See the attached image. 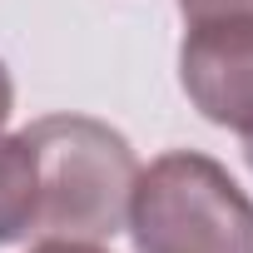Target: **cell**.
Listing matches in <instances>:
<instances>
[{"mask_svg": "<svg viewBox=\"0 0 253 253\" xmlns=\"http://www.w3.org/2000/svg\"><path fill=\"white\" fill-rule=\"evenodd\" d=\"M20 139L35 154V238L99 243L129 223L139 159L119 129L89 114H50Z\"/></svg>", "mask_w": 253, "mask_h": 253, "instance_id": "obj_1", "label": "cell"}, {"mask_svg": "<svg viewBox=\"0 0 253 253\" xmlns=\"http://www.w3.org/2000/svg\"><path fill=\"white\" fill-rule=\"evenodd\" d=\"M129 233L134 253H253V199L209 154L174 149L139 169Z\"/></svg>", "mask_w": 253, "mask_h": 253, "instance_id": "obj_2", "label": "cell"}, {"mask_svg": "<svg viewBox=\"0 0 253 253\" xmlns=\"http://www.w3.org/2000/svg\"><path fill=\"white\" fill-rule=\"evenodd\" d=\"M189 104L233 134H253V25H189L179 45Z\"/></svg>", "mask_w": 253, "mask_h": 253, "instance_id": "obj_3", "label": "cell"}, {"mask_svg": "<svg viewBox=\"0 0 253 253\" xmlns=\"http://www.w3.org/2000/svg\"><path fill=\"white\" fill-rule=\"evenodd\" d=\"M30 213H35V154L15 134L0 139V243L25 238Z\"/></svg>", "mask_w": 253, "mask_h": 253, "instance_id": "obj_4", "label": "cell"}, {"mask_svg": "<svg viewBox=\"0 0 253 253\" xmlns=\"http://www.w3.org/2000/svg\"><path fill=\"white\" fill-rule=\"evenodd\" d=\"M184 25H253V0H179Z\"/></svg>", "mask_w": 253, "mask_h": 253, "instance_id": "obj_5", "label": "cell"}, {"mask_svg": "<svg viewBox=\"0 0 253 253\" xmlns=\"http://www.w3.org/2000/svg\"><path fill=\"white\" fill-rule=\"evenodd\" d=\"M30 253H99L94 243H75V238H45L40 248H30Z\"/></svg>", "mask_w": 253, "mask_h": 253, "instance_id": "obj_6", "label": "cell"}, {"mask_svg": "<svg viewBox=\"0 0 253 253\" xmlns=\"http://www.w3.org/2000/svg\"><path fill=\"white\" fill-rule=\"evenodd\" d=\"M10 109H15V84H10V70H5V60H0V129H5Z\"/></svg>", "mask_w": 253, "mask_h": 253, "instance_id": "obj_7", "label": "cell"}, {"mask_svg": "<svg viewBox=\"0 0 253 253\" xmlns=\"http://www.w3.org/2000/svg\"><path fill=\"white\" fill-rule=\"evenodd\" d=\"M243 154H248V169H253V134H248V144H243Z\"/></svg>", "mask_w": 253, "mask_h": 253, "instance_id": "obj_8", "label": "cell"}]
</instances>
